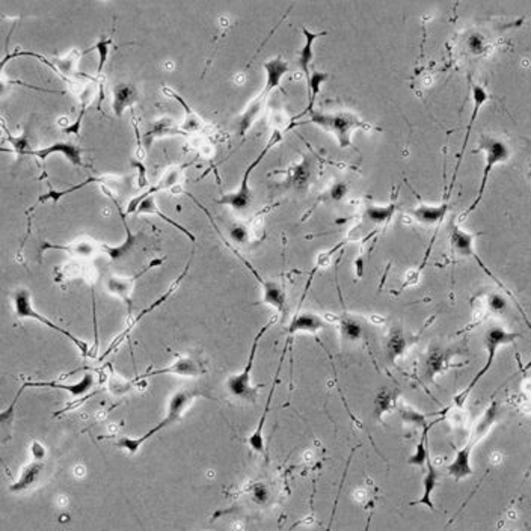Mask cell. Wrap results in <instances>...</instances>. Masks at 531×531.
Returning <instances> with one entry per match:
<instances>
[{"label":"cell","instance_id":"30bf717a","mask_svg":"<svg viewBox=\"0 0 531 531\" xmlns=\"http://www.w3.org/2000/svg\"><path fill=\"white\" fill-rule=\"evenodd\" d=\"M94 385H96V379H94V374L92 373H87L85 376H83L80 380H77L75 383H62V382H26V383L22 385V390L18 391L17 397L13 402L11 408H9L8 412L13 411V408L15 406L18 397H20V395H22V392L26 388H53V390L67 391V392H70L72 395V397H82V395L88 394L94 388Z\"/></svg>","mask_w":531,"mask_h":531},{"label":"cell","instance_id":"44dd1931","mask_svg":"<svg viewBox=\"0 0 531 531\" xmlns=\"http://www.w3.org/2000/svg\"><path fill=\"white\" fill-rule=\"evenodd\" d=\"M112 92H113V98H112L113 113H115L117 118H121L122 113L126 112V109L132 108L133 104L138 101V89L134 88L132 83L121 82L113 87Z\"/></svg>","mask_w":531,"mask_h":531},{"label":"cell","instance_id":"f546056e","mask_svg":"<svg viewBox=\"0 0 531 531\" xmlns=\"http://www.w3.org/2000/svg\"><path fill=\"white\" fill-rule=\"evenodd\" d=\"M435 423H430L429 426H426L424 429H421V438L418 444L415 445L414 453L408 457V463L412 466H418V468H426V463H428L430 453H429V432L433 428Z\"/></svg>","mask_w":531,"mask_h":531},{"label":"cell","instance_id":"e575fe53","mask_svg":"<svg viewBox=\"0 0 531 531\" xmlns=\"http://www.w3.org/2000/svg\"><path fill=\"white\" fill-rule=\"evenodd\" d=\"M328 79H329V75H328V72L317 71V70H314V71L311 72V76H309V79H308V82H307V85H308V97H309L307 112H311L312 108H314V101H316V98H317V96H319L320 88H321V85H324V83H325Z\"/></svg>","mask_w":531,"mask_h":531},{"label":"cell","instance_id":"4dcf8cb0","mask_svg":"<svg viewBox=\"0 0 531 531\" xmlns=\"http://www.w3.org/2000/svg\"><path fill=\"white\" fill-rule=\"evenodd\" d=\"M121 217H122L124 226H126V241H124V243L120 245V246H106V245H104L103 249H101V251L106 254L110 260H113V262H117V260L126 257L134 248V245H136V241H138V237L132 233L130 226L127 225L126 216L121 215Z\"/></svg>","mask_w":531,"mask_h":531},{"label":"cell","instance_id":"4fadbf2b","mask_svg":"<svg viewBox=\"0 0 531 531\" xmlns=\"http://www.w3.org/2000/svg\"><path fill=\"white\" fill-rule=\"evenodd\" d=\"M454 352L442 347H430L428 357L424 359V374L430 382H435V378L445 373L452 367V357Z\"/></svg>","mask_w":531,"mask_h":531},{"label":"cell","instance_id":"d6986e66","mask_svg":"<svg viewBox=\"0 0 531 531\" xmlns=\"http://www.w3.org/2000/svg\"><path fill=\"white\" fill-rule=\"evenodd\" d=\"M189 266H191V262H189V263H187V266H186V267H184V270H183V274H181V275L179 276V278H177V279L174 281L172 286L169 287V290H168V291H166V293H165V295H163V296H162L160 299L155 300V302H154V304H153V305H150L148 308H145V309H143V311L141 312V314H139V316H136V317H134V319H133V320L130 321L129 326L126 328V331H124V332H122V334H120V335L117 337V340L112 343V346H110V347H108V352H104V355L101 357V359H104V358H106V357L109 355V353H110V352L115 350V347H117V346L120 345V343H121V341L124 340V337H126V335L129 334V332H130V331H132V329L134 328V325H136V324H138V321H139V320H141V319H142L143 316H147V314H148V312H151V311H154V309H155V308H158V307H160V305L163 304V302H166V300H168V299H169V298L172 296V293H174V291L177 290V287H179V284L181 283L183 278L186 276L187 270H189Z\"/></svg>","mask_w":531,"mask_h":531},{"label":"cell","instance_id":"8992f818","mask_svg":"<svg viewBox=\"0 0 531 531\" xmlns=\"http://www.w3.org/2000/svg\"><path fill=\"white\" fill-rule=\"evenodd\" d=\"M478 150L483 151L485 154V169L482 174V181H480V187H478L475 200L473 201L470 207L466 208L463 217L471 215L478 207V204L482 203L489 177H491V172L494 171L495 166L499 163H506L510 158H512V150H510L507 142H504L499 138L491 136V134H483V136L480 138V142H478Z\"/></svg>","mask_w":531,"mask_h":531},{"label":"cell","instance_id":"e0dca14e","mask_svg":"<svg viewBox=\"0 0 531 531\" xmlns=\"http://www.w3.org/2000/svg\"><path fill=\"white\" fill-rule=\"evenodd\" d=\"M160 263H162V260H154V262H153L147 269L142 270L141 274H138L136 276H133V278L110 276V278H108V281H106V288H108L109 293H112V295H115V296L121 298L124 302H126V304H127L129 307H132V295H133V288H134V283H136V279H138L139 276H142L145 272H147V270L153 269L154 266H159Z\"/></svg>","mask_w":531,"mask_h":531},{"label":"cell","instance_id":"5b68a950","mask_svg":"<svg viewBox=\"0 0 531 531\" xmlns=\"http://www.w3.org/2000/svg\"><path fill=\"white\" fill-rule=\"evenodd\" d=\"M307 122L324 129L334 134L341 148H347L352 145V134L358 129H366L367 124L361 121L359 117L350 112L340 113H324L319 110L309 112V120Z\"/></svg>","mask_w":531,"mask_h":531},{"label":"cell","instance_id":"2e32d148","mask_svg":"<svg viewBox=\"0 0 531 531\" xmlns=\"http://www.w3.org/2000/svg\"><path fill=\"white\" fill-rule=\"evenodd\" d=\"M286 350H287V347L283 352V357H281V364H279V367H278V371H276V376H275V380L272 383V387H270V392H269V397H267V402H266V406H264L263 415L260 416L258 424H257V429L248 438V444H249V447H251V450L255 452V453H260V454H264V452H266V444H264V436H263L264 423H266L267 414H269V409H270V403H272V397H274V392H275L276 383H278V374L281 371V367H283V361H284V357H286Z\"/></svg>","mask_w":531,"mask_h":531},{"label":"cell","instance_id":"1f68e13d","mask_svg":"<svg viewBox=\"0 0 531 531\" xmlns=\"http://www.w3.org/2000/svg\"><path fill=\"white\" fill-rule=\"evenodd\" d=\"M395 208H397L395 203H391L388 205L370 204L366 207V210H364V216H366V219L373 225H383L391 221V217L395 213Z\"/></svg>","mask_w":531,"mask_h":531},{"label":"cell","instance_id":"ee69618b","mask_svg":"<svg viewBox=\"0 0 531 531\" xmlns=\"http://www.w3.org/2000/svg\"><path fill=\"white\" fill-rule=\"evenodd\" d=\"M30 452H32L34 459H37V461H44V457L47 456L46 447L41 444L39 441L32 442V445H30Z\"/></svg>","mask_w":531,"mask_h":531},{"label":"cell","instance_id":"603a6c76","mask_svg":"<svg viewBox=\"0 0 531 531\" xmlns=\"http://www.w3.org/2000/svg\"><path fill=\"white\" fill-rule=\"evenodd\" d=\"M43 470H44L43 461L35 459L34 462L27 463L22 470V473H20L17 482L9 486V491H11L13 494H20V492L27 491L29 487H32L38 482V478L41 477V474H43Z\"/></svg>","mask_w":531,"mask_h":531},{"label":"cell","instance_id":"3957f363","mask_svg":"<svg viewBox=\"0 0 531 531\" xmlns=\"http://www.w3.org/2000/svg\"><path fill=\"white\" fill-rule=\"evenodd\" d=\"M196 395L198 394H193L191 391H177L168 403V411H166V415L158 423L155 428L150 429L147 433L139 436V438H127V436H124V438L118 440L117 447L129 452L130 454H136L142 449L143 444L150 441L155 433H159L165 428H168V426L179 423L183 418L186 411L189 409L191 403L196 399Z\"/></svg>","mask_w":531,"mask_h":531},{"label":"cell","instance_id":"d6a6232c","mask_svg":"<svg viewBox=\"0 0 531 531\" xmlns=\"http://www.w3.org/2000/svg\"><path fill=\"white\" fill-rule=\"evenodd\" d=\"M471 91H473V103H474V109H473V113H471V121H470V124H468V127H466V136H465V142H463V147H462V150H461L459 158L463 154V151H465V148H466L468 141H470V134H471V130H473V124H474V121H475V118H477V115H478V110H480L483 104L489 100V94H487V91H486L483 87L477 85V83H473Z\"/></svg>","mask_w":531,"mask_h":531},{"label":"cell","instance_id":"6da1fadb","mask_svg":"<svg viewBox=\"0 0 531 531\" xmlns=\"http://www.w3.org/2000/svg\"><path fill=\"white\" fill-rule=\"evenodd\" d=\"M499 402L492 400L491 404L487 406L485 412L482 414L480 418L477 420L474 424L473 432L468 438L466 444L462 447L461 450H457L454 459L450 462V465L447 466V473H449L450 477H453L456 482H461L463 478L471 477L474 474V468L471 463V457L473 452L475 449V445L480 442L483 438H486L487 433L491 432V429L495 426V423L499 418Z\"/></svg>","mask_w":531,"mask_h":531},{"label":"cell","instance_id":"7a4b0ae2","mask_svg":"<svg viewBox=\"0 0 531 531\" xmlns=\"http://www.w3.org/2000/svg\"><path fill=\"white\" fill-rule=\"evenodd\" d=\"M263 67L266 72V85L262 89V92H260L258 96L249 103L248 109L245 110V113L241 118V124H238V133H241V136H245L246 132L251 129L255 118L260 115V112H262L267 97L272 94V91L279 88L281 80H283L284 76L290 71L288 62L281 56L269 59L267 62H264Z\"/></svg>","mask_w":531,"mask_h":531},{"label":"cell","instance_id":"f1b7e54d","mask_svg":"<svg viewBox=\"0 0 531 531\" xmlns=\"http://www.w3.org/2000/svg\"><path fill=\"white\" fill-rule=\"evenodd\" d=\"M177 133L184 134V132L181 129L177 130V127L174 126V121L172 120L162 118L158 122L151 124L150 129L143 133V145H145V148L148 150L151 147V143L155 141V138L166 136V134H177Z\"/></svg>","mask_w":531,"mask_h":531},{"label":"cell","instance_id":"b9f144b4","mask_svg":"<svg viewBox=\"0 0 531 531\" xmlns=\"http://www.w3.org/2000/svg\"><path fill=\"white\" fill-rule=\"evenodd\" d=\"M347 192H349L347 184L343 183V181H337L335 184H332V187L329 189V196H331L332 201L338 203V201L345 200Z\"/></svg>","mask_w":531,"mask_h":531},{"label":"cell","instance_id":"7bdbcfd3","mask_svg":"<svg viewBox=\"0 0 531 531\" xmlns=\"http://www.w3.org/2000/svg\"><path fill=\"white\" fill-rule=\"evenodd\" d=\"M468 49H470L471 53H474V55L483 53L485 49H486L485 38L480 34H473L470 38H468Z\"/></svg>","mask_w":531,"mask_h":531},{"label":"cell","instance_id":"ba28073f","mask_svg":"<svg viewBox=\"0 0 531 531\" xmlns=\"http://www.w3.org/2000/svg\"><path fill=\"white\" fill-rule=\"evenodd\" d=\"M274 321L275 320H270L269 324H266L262 329L258 331V334L255 335L254 343L251 346V352H249V357H248L243 371H241L238 374H233V376L226 379V391L230 392L233 397H236L238 400L249 402V403H252V402L257 400V388L254 387L252 382H251V371H252V367H254V361H255V355H257V349H258L260 341H262V338L264 337L266 332L270 329V326L274 325Z\"/></svg>","mask_w":531,"mask_h":531},{"label":"cell","instance_id":"8d00e7d4","mask_svg":"<svg viewBox=\"0 0 531 531\" xmlns=\"http://www.w3.org/2000/svg\"><path fill=\"white\" fill-rule=\"evenodd\" d=\"M486 305H487L489 312H492V314L498 316V314H504V312L508 309V300L501 293L494 291V293L487 295Z\"/></svg>","mask_w":531,"mask_h":531},{"label":"cell","instance_id":"484cf974","mask_svg":"<svg viewBox=\"0 0 531 531\" xmlns=\"http://www.w3.org/2000/svg\"><path fill=\"white\" fill-rule=\"evenodd\" d=\"M136 213H138V215H155V216H159L160 219H163L166 224L172 225L174 228H177V230L181 231L183 234H186L187 237L191 238L192 242L196 241V237H195L189 230H186V228H184L183 225H180L179 222L172 221L171 217H168V216L163 215V213L160 212V208L158 207V203H155V200H154V193H151V195H148V196H145V198H143V200H142L141 204H139V207H138Z\"/></svg>","mask_w":531,"mask_h":531},{"label":"cell","instance_id":"74e56055","mask_svg":"<svg viewBox=\"0 0 531 531\" xmlns=\"http://www.w3.org/2000/svg\"><path fill=\"white\" fill-rule=\"evenodd\" d=\"M44 249H64V251H68L71 254H77L82 257H88L94 252V245L89 242H76L71 243L68 246H58V245H44Z\"/></svg>","mask_w":531,"mask_h":531},{"label":"cell","instance_id":"83f0119b","mask_svg":"<svg viewBox=\"0 0 531 531\" xmlns=\"http://www.w3.org/2000/svg\"><path fill=\"white\" fill-rule=\"evenodd\" d=\"M163 91H165L166 96H169V97H172V98H175L177 101H179V103L181 104V108H183L184 112H186V118H184V122L181 124V130H183L184 133L200 132V130L204 127V121L200 118V115H198V113L193 112V109L189 106V104H187V103L184 101V98H181V97L179 96V94H175V92H174L172 89H169V88H163Z\"/></svg>","mask_w":531,"mask_h":531},{"label":"cell","instance_id":"ab89813d","mask_svg":"<svg viewBox=\"0 0 531 531\" xmlns=\"http://www.w3.org/2000/svg\"><path fill=\"white\" fill-rule=\"evenodd\" d=\"M251 498L258 506H266L270 499V492L264 483H255L251 487Z\"/></svg>","mask_w":531,"mask_h":531},{"label":"cell","instance_id":"5bb4252c","mask_svg":"<svg viewBox=\"0 0 531 531\" xmlns=\"http://www.w3.org/2000/svg\"><path fill=\"white\" fill-rule=\"evenodd\" d=\"M245 262V260H243ZM245 264L251 269V272L255 275V278L258 279V283L262 284V290H263V302L270 307H274L275 309H278L281 314H286L287 311V298H286V291L284 288L281 287L278 283H275V281H266L263 279L262 276H260L257 274V270L249 264L248 262H245Z\"/></svg>","mask_w":531,"mask_h":531},{"label":"cell","instance_id":"d4e9b609","mask_svg":"<svg viewBox=\"0 0 531 531\" xmlns=\"http://www.w3.org/2000/svg\"><path fill=\"white\" fill-rule=\"evenodd\" d=\"M302 34H304L305 37V44L299 51V68L302 72H304V76L308 82L311 76L309 67H311L312 59H314V41L320 37L326 35V32H311V30H308L307 27H302Z\"/></svg>","mask_w":531,"mask_h":531},{"label":"cell","instance_id":"52a82bcc","mask_svg":"<svg viewBox=\"0 0 531 531\" xmlns=\"http://www.w3.org/2000/svg\"><path fill=\"white\" fill-rule=\"evenodd\" d=\"M13 304H14V312L15 316L20 317V319H32V320H37L39 321V324H43L44 326L53 329L55 332H58V334H60L64 338H67L68 341H71L72 345H75L79 352L82 353L83 357H88L89 355V346L87 341H83L80 338H77L75 334H71L70 331L64 329L62 326L56 325L55 321H51L50 319L44 317L43 314H39V312L34 308L32 305V298H30V293L27 288H18L14 291L13 295Z\"/></svg>","mask_w":531,"mask_h":531},{"label":"cell","instance_id":"ac0fdd59","mask_svg":"<svg viewBox=\"0 0 531 531\" xmlns=\"http://www.w3.org/2000/svg\"><path fill=\"white\" fill-rule=\"evenodd\" d=\"M438 485H440V471H438V468L432 463V457H429L428 463H426V473L423 477V492L420 498L415 499V501H412L409 506H424L433 512L435 504H433L432 497L436 489H438Z\"/></svg>","mask_w":531,"mask_h":531},{"label":"cell","instance_id":"cb8c5ba5","mask_svg":"<svg viewBox=\"0 0 531 531\" xmlns=\"http://www.w3.org/2000/svg\"><path fill=\"white\" fill-rule=\"evenodd\" d=\"M400 395H402V391L395 387L380 388L379 392L376 394V399H374V418L382 420L385 414L397 409Z\"/></svg>","mask_w":531,"mask_h":531},{"label":"cell","instance_id":"f35d334b","mask_svg":"<svg viewBox=\"0 0 531 531\" xmlns=\"http://www.w3.org/2000/svg\"><path fill=\"white\" fill-rule=\"evenodd\" d=\"M110 46H112V38H106L103 37L100 38L96 46H94L91 50H97L98 53V68H97V72L100 75V72L104 70V65H106V62L109 59V51H110Z\"/></svg>","mask_w":531,"mask_h":531},{"label":"cell","instance_id":"9a60e30c","mask_svg":"<svg viewBox=\"0 0 531 531\" xmlns=\"http://www.w3.org/2000/svg\"><path fill=\"white\" fill-rule=\"evenodd\" d=\"M329 326L328 321L319 316L314 314V312H299L293 317V320L290 321V325L287 328V334L288 335H295V334H319L320 331H324Z\"/></svg>","mask_w":531,"mask_h":531},{"label":"cell","instance_id":"8fae6325","mask_svg":"<svg viewBox=\"0 0 531 531\" xmlns=\"http://www.w3.org/2000/svg\"><path fill=\"white\" fill-rule=\"evenodd\" d=\"M204 373H205V369L203 366V362H200L192 357H180L179 359H175L171 366L148 371L147 374H141V376L136 378V380L148 379L154 376H163V374H174V376H181V378H198V376H203Z\"/></svg>","mask_w":531,"mask_h":531},{"label":"cell","instance_id":"d590c367","mask_svg":"<svg viewBox=\"0 0 531 531\" xmlns=\"http://www.w3.org/2000/svg\"><path fill=\"white\" fill-rule=\"evenodd\" d=\"M399 414H400V418L404 423H408L411 426H415V428L424 429L426 426L430 424L428 421V415H424V414H421L420 411H416V409H412V408H399Z\"/></svg>","mask_w":531,"mask_h":531},{"label":"cell","instance_id":"ffe728a7","mask_svg":"<svg viewBox=\"0 0 531 531\" xmlns=\"http://www.w3.org/2000/svg\"><path fill=\"white\" fill-rule=\"evenodd\" d=\"M27 154L35 155V158H38L41 160L47 159L49 155H51V154H62L70 163H72L75 166H83L82 150L77 147L76 143H71V142H56V143L50 145V147H46V148L35 150V151L30 150Z\"/></svg>","mask_w":531,"mask_h":531},{"label":"cell","instance_id":"277c9868","mask_svg":"<svg viewBox=\"0 0 531 531\" xmlns=\"http://www.w3.org/2000/svg\"><path fill=\"white\" fill-rule=\"evenodd\" d=\"M519 337H520V334H518V332L507 331L503 326H491L485 332V349L487 352V359L485 362V366L477 371V374L473 378V380L466 385V388L463 391H461L454 397V404L457 406V408H461V409L463 408L468 395H470L471 391L477 387V383L486 376L487 371L492 369L498 350L501 349L503 346L512 345V343H515Z\"/></svg>","mask_w":531,"mask_h":531},{"label":"cell","instance_id":"7c38bea8","mask_svg":"<svg viewBox=\"0 0 531 531\" xmlns=\"http://www.w3.org/2000/svg\"><path fill=\"white\" fill-rule=\"evenodd\" d=\"M449 237H450V248L456 255H459L462 258H474L477 263L482 262L475 252L474 234L465 231L462 226H459L454 221H452L449 226Z\"/></svg>","mask_w":531,"mask_h":531},{"label":"cell","instance_id":"7402d4cb","mask_svg":"<svg viewBox=\"0 0 531 531\" xmlns=\"http://www.w3.org/2000/svg\"><path fill=\"white\" fill-rule=\"evenodd\" d=\"M449 203L444 201L438 205L433 204H418L415 208H412V216L416 222L423 225H436L442 222L444 217L449 213Z\"/></svg>","mask_w":531,"mask_h":531},{"label":"cell","instance_id":"60d3db41","mask_svg":"<svg viewBox=\"0 0 531 531\" xmlns=\"http://www.w3.org/2000/svg\"><path fill=\"white\" fill-rule=\"evenodd\" d=\"M230 237H231V241H233V242H236V243H238V245L246 243V242L249 241V231H248V228H246L245 225H242V224L233 225V226L230 228Z\"/></svg>","mask_w":531,"mask_h":531},{"label":"cell","instance_id":"836d02e7","mask_svg":"<svg viewBox=\"0 0 531 531\" xmlns=\"http://www.w3.org/2000/svg\"><path fill=\"white\" fill-rule=\"evenodd\" d=\"M340 334L346 341L355 343L362 338L364 326L358 319L346 316L340 320Z\"/></svg>","mask_w":531,"mask_h":531},{"label":"cell","instance_id":"4316f807","mask_svg":"<svg viewBox=\"0 0 531 531\" xmlns=\"http://www.w3.org/2000/svg\"><path fill=\"white\" fill-rule=\"evenodd\" d=\"M409 346V341L406 338L404 332L400 326H392L388 335L387 343V359L390 364H395L400 357L404 355L406 349Z\"/></svg>","mask_w":531,"mask_h":531},{"label":"cell","instance_id":"9c48e42d","mask_svg":"<svg viewBox=\"0 0 531 531\" xmlns=\"http://www.w3.org/2000/svg\"><path fill=\"white\" fill-rule=\"evenodd\" d=\"M281 138H283V134H281L279 132H275L272 134V138L269 139L266 147L262 150V153L258 154V158L246 168L242 183H241V186H238V189L236 192L226 193L222 198H219V200H217V204L231 207L233 210L237 212V213H246L249 210V207H251V204H252V191H251V187H249V175H251V172L257 168L260 163H262V160L266 158V154L275 147V145L281 141Z\"/></svg>","mask_w":531,"mask_h":531}]
</instances>
